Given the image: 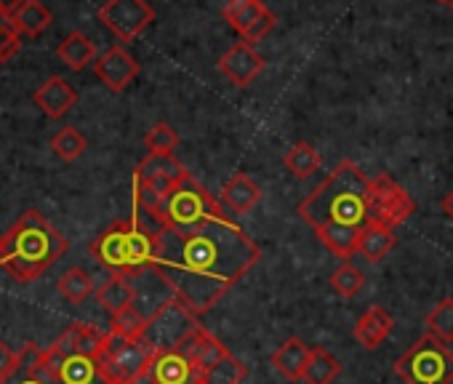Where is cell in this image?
Returning a JSON list of instances; mask_svg holds the SVG:
<instances>
[{
	"mask_svg": "<svg viewBox=\"0 0 453 384\" xmlns=\"http://www.w3.org/2000/svg\"><path fill=\"white\" fill-rule=\"evenodd\" d=\"M262 259V249L233 219H208L195 230L157 233V273L192 312H208Z\"/></svg>",
	"mask_w": 453,
	"mask_h": 384,
	"instance_id": "cell-1",
	"label": "cell"
},
{
	"mask_svg": "<svg viewBox=\"0 0 453 384\" xmlns=\"http://www.w3.org/2000/svg\"><path fill=\"white\" fill-rule=\"evenodd\" d=\"M296 214L315 230L323 225H368V179L357 163L342 160L310 196L296 206Z\"/></svg>",
	"mask_w": 453,
	"mask_h": 384,
	"instance_id": "cell-2",
	"label": "cell"
},
{
	"mask_svg": "<svg viewBox=\"0 0 453 384\" xmlns=\"http://www.w3.org/2000/svg\"><path fill=\"white\" fill-rule=\"evenodd\" d=\"M65 251L67 238L35 209L25 211L6 235H0V267L17 283L38 280L65 257Z\"/></svg>",
	"mask_w": 453,
	"mask_h": 384,
	"instance_id": "cell-3",
	"label": "cell"
},
{
	"mask_svg": "<svg viewBox=\"0 0 453 384\" xmlns=\"http://www.w3.org/2000/svg\"><path fill=\"white\" fill-rule=\"evenodd\" d=\"M157 233L160 230H152V225H144L136 214L134 219L115 222L102 235H96V241L91 243V257L112 275L134 278L155 267Z\"/></svg>",
	"mask_w": 453,
	"mask_h": 384,
	"instance_id": "cell-4",
	"label": "cell"
},
{
	"mask_svg": "<svg viewBox=\"0 0 453 384\" xmlns=\"http://www.w3.org/2000/svg\"><path fill=\"white\" fill-rule=\"evenodd\" d=\"M224 217L221 204L213 201L211 192L192 176L187 173L163 201L157 217H155V227L160 230H173V233H187L200 227L208 219H219Z\"/></svg>",
	"mask_w": 453,
	"mask_h": 384,
	"instance_id": "cell-5",
	"label": "cell"
},
{
	"mask_svg": "<svg viewBox=\"0 0 453 384\" xmlns=\"http://www.w3.org/2000/svg\"><path fill=\"white\" fill-rule=\"evenodd\" d=\"M395 373L405 384H453V352L437 336L424 334L395 360Z\"/></svg>",
	"mask_w": 453,
	"mask_h": 384,
	"instance_id": "cell-6",
	"label": "cell"
},
{
	"mask_svg": "<svg viewBox=\"0 0 453 384\" xmlns=\"http://www.w3.org/2000/svg\"><path fill=\"white\" fill-rule=\"evenodd\" d=\"M155 357V347L147 339L131 342L107 331L104 349L96 357L102 384H139Z\"/></svg>",
	"mask_w": 453,
	"mask_h": 384,
	"instance_id": "cell-7",
	"label": "cell"
},
{
	"mask_svg": "<svg viewBox=\"0 0 453 384\" xmlns=\"http://www.w3.org/2000/svg\"><path fill=\"white\" fill-rule=\"evenodd\" d=\"M411 214H416L413 198L389 173H376L368 179V225L395 230L408 222Z\"/></svg>",
	"mask_w": 453,
	"mask_h": 384,
	"instance_id": "cell-8",
	"label": "cell"
},
{
	"mask_svg": "<svg viewBox=\"0 0 453 384\" xmlns=\"http://www.w3.org/2000/svg\"><path fill=\"white\" fill-rule=\"evenodd\" d=\"M99 22L120 43H131L155 22V12L147 0H107L99 9Z\"/></svg>",
	"mask_w": 453,
	"mask_h": 384,
	"instance_id": "cell-9",
	"label": "cell"
},
{
	"mask_svg": "<svg viewBox=\"0 0 453 384\" xmlns=\"http://www.w3.org/2000/svg\"><path fill=\"white\" fill-rule=\"evenodd\" d=\"M224 19L251 46L267 38L275 27V14L262 0H230L224 6Z\"/></svg>",
	"mask_w": 453,
	"mask_h": 384,
	"instance_id": "cell-10",
	"label": "cell"
},
{
	"mask_svg": "<svg viewBox=\"0 0 453 384\" xmlns=\"http://www.w3.org/2000/svg\"><path fill=\"white\" fill-rule=\"evenodd\" d=\"M195 318H197V315H192V312L176 299V302H171L165 310H160V312L150 320V328H147L144 339L155 347V352H157V349H176V344H179L195 326H200Z\"/></svg>",
	"mask_w": 453,
	"mask_h": 384,
	"instance_id": "cell-11",
	"label": "cell"
},
{
	"mask_svg": "<svg viewBox=\"0 0 453 384\" xmlns=\"http://www.w3.org/2000/svg\"><path fill=\"white\" fill-rule=\"evenodd\" d=\"M265 70V57L246 41L235 43L230 51H224V57L219 59V73L230 81L238 88L251 86Z\"/></svg>",
	"mask_w": 453,
	"mask_h": 384,
	"instance_id": "cell-12",
	"label": "cell"
},
{
	"mask_svg": "<svg viewBox=\"0 0 453 384\" xmlns=\"http://www.w3.org/2000/svg\"><path fill=\"white\" fill-rule=\"evenodd\" d=\"M94 73L110 91L120 94L139 78V62L123 46H112L94 62Z\"/></svg>",
	"mask_w": 453,
	"mask_h": 384,
	"instance_id": "cell-13",
	"label": "cell"
},
{
	"mask_svg": "<svg viewBox=\"0 0 453 384\" xmlns=\"http://www.w3.org/2000/svg\"><path fill=\"white\" fill-rule=\"evenodd\" d=\"M200 371L176 349H157L147 371V384H197Z\"/></svg>",
	"mask_w": 453,
	"mask_h": 384,
	"instance_id": "cell-14",
	"label": "cell"
},
{
	"mask_svg": "<svg viewBox=\"0 0 453 384\" xmlns=\"http://www.w3.org/2000/svg\"><path fill=\"white\" fill-rule=\"evenodd\" d=\"M176 352H181V355L203 373V371H208L219 357H224L230 349H226L211 331H205L203 326H195V328L176 344Z\"/></svg>",
	"mask_w": 453,
	"mask_h": 384,
	"instance_id": "cell-15",
	"label": "cell"
},
{
	"mask_svg": "<svg viewBox=\"0 0 453 384\" xmlns=\"http://www.w3.org/2000/svg\"><path fill=\"white\" fill-rule=\"evenodd\" d=\"M107 334H102L96 326L88 323H73L54 344L51 349L57 355H86V357H99V352L104 349Z\"/></svg>",
	"mask_w": 453,
	"mask_h": 384,
	"instance_id": "cell-16",
	"label": "cell"
},
{
	"mask_svg": "<svg viewBox=\"0 0 453 384\" xmlns=\"http://www.w3.org/2000/svg\"><path fill=\"white\" fill-rule=\"evenodd\" d=\"M262 187L249 173H235L221 187V206L233 214H249L262 201Z\"/></svg>",
	"mask_w": 453,
	"mask_h": 384,
	"instance_id": "cell-17",
	"label": "cell"
},
{
	"mask_svg": "<svg viewBox=\"0 0 453 384\" xmlns=\"http://www.w3.org/2000/svg\"><path fill=\"white\" fill-rule=\"evenodd\" d=\"M392 328H395V318H392L384 307L373 304V307H368V310L357 318L352 334H355V342H357L363 349H379L381 342L392 334Z\"/></svg>",
	"mask_w": 453,
	"mask_h": 384,
	"instance_id": "cell-18",
	"label": "cell"
},
{
	"mask_svg": "<svg viewBox=\"0 0 453 384\" xmlns=\"http://www.w3.org/2000/svg\"><path fill=\"white\" fill-rule=\"evenodd\" d=\"M78 102L75 88L65 78H49L38 91H35V104L54 120L65 118Z\"/></svg>",
	"mask_w": 453,
	"mask_h": 384,
	"instance_id": "cell-19",
	"label": "cell"
},
{
	"mask_svg": "<svg viewBox=\"0 0 453 384\" xmlns=\"http://www.w3.org/2000/svg\"><path fill=\"white\" fill-rule=\"evenodd\" d=\"M189 171L173 157V155H155L150 152L134 171V179H142V181H160V184H168V187H176Z\"/></svg>",
	"mask_w": 453,
	"mask_h": 384,
	"instance_id": "cell-20",
	"label": "cell"
},
{
	"mask_svg": "<svg viewBox=\"0 0 453 384\" xmlns=\"http://www.w3.org/2000/svg\"><path fill=\"white\" fill-rule=\"evenodd\" d=\"M310 349H312V347H307L302 339L291 336V339H286V342L273 352L270 363H273V368H275L280 376H286L288 381H302L304 365H307V360H310Z\"/></svg>",
	"mask_w": 453,
	"mask_h": 384,
	"instance_id": "cell-21",
	"label": "cell"
},
{
	"mask_svg": "<svg viewBox=\"0 0 453 384\" xmlns=\"http://www.w3.org/2000/svg\"><path fill=\"white\" fill-rule=\"evenodd\" d=\"M318 241L342 262H349L357 254V243H360V230L349 227V225H323L315 230Z\"/></svg>",
	"mask_w": 453,
	"mask_h": 384,
	"instance_id": "cell-22",
	"label": "cell"
},
{
	"mask_svg": "<svg viewBox=\"0 0 453 384\" xmlns=\"http://www.w3.org/2000/svg\"><path fill=\"white\" fill-rule=\"evenodd\" d=\"M397 246V235L389 227L381 225H365L360 230V243H357V257H363L371 265H379L392 249Z\"/></svg>",
	"mask_w": 453,
	"mask_h": 384,
	"instance_id": "cell-23",
	"label": "cell"
},
{
	"mask_svg": "<svg viewBox=\"0 0 453 384\" xmlns=\"http://www.w3.org/2000/svg\"><path fill=\"white\" fill-rule=\"evenodd\" d=\"M57 57H59L73 73H81V70H86L88 65L96 62V46H94V41H91L88 35H83V33L75 30V33H70V35L59 43Z\"/></svg>",
	"mask_w": 453,
	"mask_h": 384,
	"instance_id": "cell-24",
	"label": "cell"
},
{
	"mask_svg": "<svg viewBox=\"0 0 453 384\" xmlns=\"http://www.w3.org/2000/svg\"><path fill=\"white\" fill-rule=\"evenodd\" d=\"M96 299H99V304H102L110 315H120V312H126L128 307H134L136 291H134L131 278H126V275H112V278L96 291Z\"/></svg>",
	"mask_w": 453,
	"mask_h": 384,
	"instance_id": "cell-25",
	"label": "cell"
},
{
	"mask_svg": "<svg viewBox=\"0 0 453 384\" xmlns=\"http://www.w3.org/2000/svg\"><path fill=\"white\" fill-rule=\"evenodd\" d=\"M4 384H51V379H49V373L43 368V349L35 347V344H27L19 352L17 371Z\"/></svg>",
	"mask_w": 453,
	"mask_h": 384,
	"instance_id": "cell-26",
	"label": "cell"
},
{
	"mask_svg": "<svg viewBox=\"0 0 453 384\" xmlns=\"http://www.w3.org/2000/svg\"><path fill=\"white\" fill-rule=\"evenodd\" d=\"M339 373H342V363L326 347H312L310 360L302 373V381L304 384H331Z\"/></svg>",
	"mask_w": 453,
	"mask_h": 384,
	"instance_id": "cell-27",
	"label": "cell"
},
{
	"mask_svg": "<svg viewBox=\"0 0 453 384\" xmlns=\"http://www.w3.org/2000/svg\"><path fill=\"white\" fill-rule=\"evenodd\" d=\"M51 12L41 4V0H27V4L14 14V25L19 35L25 38H38L51 27Z\"/></svg>",
	"mask_w": 453,
	"mask_h": 384,
	"instance_id": "cell-28",
	"label": "cell"
},
{
	"mask_svg": "<svg viewBox=\"0 0 453 384\" xmlns=\"http://www.w3.org/2000/svg\"><path fill=\"white\" fill-rule=\"evenodd\" d=\"M246 376H249L246 363L241 357H235L233 352H226L208 371L200 373V381L203 384H243Z\"/></svg>",
	"mask_w": 453,
	"mask_h": 384,
	"instance_id": "cell-29",
	"label": "cell"
},
{
	"mask_svg": "<svg viewBox=\"0 0 453 384\" xmlns=\"http://www.w3.org/2000/svg\"><path fill=\"white\" fill-rule=\"evenodd\" d=\"M320 152L310 144V142H299L294 144L286 157H283V165L291 171L294 179H310L318 168H320Z\"/></svg>",
	"mask_w": 453,
	"mask_h": 384,
	"instance_id": "cell-30",
	"label": "cell"
},
{
	"mask_svg": "<svg viewBox=\"0 0 453 384\" xmlns=\"http://www.w3.org/2000/svg\"><path fill=\"white\" fill-rule=\"evenodd\" d=\"M57 288H59V294H62L67 302L81 304V302H86V299L94 294V280H91V275H88L86 270L70 267V270L59 278Z\"/></svg>",
	"mask_w": 453,
	"mask_h": 384,
	"instance_id": "cell-31",
	"label": "cell"
},
{
	"mask_svg": "<svg viewBox=\"0 0 453 384\" xmlns=\"http://www.w3.org/2000/svg\"><path fill=\"white\" fill-rule=\"evenodd\" d=\"M147 328H150V320H147L136 307H128L126 312L112 315V328H110V331L118 334V336H123V339L139 342V339H144Z\"/></svg>",
	"mask_w": 453,
	"mask_h": 384,
	"instance_id": "cell-32",
	"label": "cell"
},
{
	"mask_svg": "<svg viewBox=\"0 0 453 384\" xmlns=\"http://www.w3.org/2000/svg\"><path fill=\"white\" fill-rule=\"evenodd\" d=\"M424 326L432 336H437L440 342H453V299H442L426 318Z\"/></svg>",
	"mask_w": 453,
	"mask_h": 384,
	"instance_id": "cell-33",
	"label": "cell"
},
{
	"mask_svg": "<svg viewBox=\"0 0 453 384\" xmlns=\"http://www.w3.org/2000/svg\"><path fill=\"white\" fill-rule=\"evenodd\" d=\"M51 147H54V152H57L62 160L73 163V160H78V157L86 152L88 142H86V136H83L75 126H67V128H62V131L51 139Z\"/></svg>",
	"mask_w": 453,
	"mask_h": 384,
	"instance_id": "cell-34",
	"label": "cell"
},
{
	"mask_svg": "<svg viewBox=\"0 0 453 384\" xmlns=\"http://www.w3.org/2000/svg\"><path fill=\"white\" fill-rule=\"evenodd\" d=\"M363 286H365L363 273L355 265H349V262H342V267L331 273V288L339 296H344V299H352Z\"/></svg>",
	"mask_w": 453,
	"mask_h": 384,
	"instance_id": "cell-35",
	"label": "cell"
},
{
	"mask_svg": "<svg viewBox=\"0 0 453 384\" xmlns=\"http://www.w3.org/2000/svg\"><path fill=\"white\" fill-rule=\"evenodd\" d=\"M144 144L150 152L155 155H173V150L179 147V134L168 126V123H155L147 136H144Z\"/></svg>",
	"mask_w": 453,
	"mask_h": 384,
	"instance_id": "cell-36",
	"label": "cell"
},
{
	"mask_svg": "<svg viewBox=\"0 0 453 384\" xmlns=\"http://www.w3.org/2000/svg\"><path fill=\"white\" fill-rule=\"evenodd\" d=\"M19 49H22V35L14 25V17L0 12V62L14 59Z\"/></svg>",
	"mask_w": 453,
	"mask_h": 384,
	"instance_id": "cell-37",
	"label": "cell"
},
{
	"mask_svg": "<svg viewBox=\"0 0 453 384\" xmlns=\"http://www.w3.org/2000/svg\"><path fill=\"white\" fill-rule=\"evenodd\" d=\"M19 365V352H14L6 342H0V384H4Z\"/></svg>",
	"mask_w": 453,
	"mask_h": 384,
	"instance_id": "cell-38",
	"label": "cell"
},
{
	"mask_svg": "<svg viewBox=\"0 0 453 384\" xmlns=\"http://www.w3.org/2000/svg\"><path fill=\"white\" fill-rule=\"evenodd\" d=\"M25 4H27V0H0V12L9 14V17H14Z\"/></svg>",
	"mask_w": 453,
	"mask_h": 384,
	"instance_id": "cell-39",
	"label": "cell"
},
{
	"mask_svg": "<svg viewBox=\"0 0 453 384\" xmlns=\"http://www.w3.org/2000/svg\"><path fill=\"white\" fill-rule=\"evenodd\" d=\"M442 214L453 222V189L448 192V196L442 198Z\"/></svg>",
	"mask_w": 453,
	"mask_h": 384,
	"instance_id": "cell-40",
	"label": "cell"
},
{
	"mask_svg": "<svg viewBox=\"0 0 453 384\" xmlns=\"http://www.w3.org/2000/svg\"><path fill=\"white\" fill-rule=\"evenodd\" d=\"M437 4H445V6H450V0H437Z\"/></svg>",
	"mask_w": 453,
	"mask_h": 384,
	"instance_id": "cell-41",
	"label": "cell"
},
{
	"mask_svg": "<svg viewBox=\"0 0 453 384\" xmlns=\"http://www.w3.org/2000/svg\"><path fill=\"white\" fill-rule=\"evenodd\" d=\"M450 12H453V0H450Z\"/></svg>",
	"mask_w": 453,
	"mask_h": 384,
	"instance_id": "cell-42",
	"label": "cell"
},
{
	"mask_svg": "<svg viewBox=\"0 0 453 384\" xmlns=\"http://www.w3.org/2000/svg\"><path fill=\"white\" fill-rule=\"evenodd\" d=\"M197 384H203V381H197Z\"/></svg>",
	"mask_w": 453,
	"mask_h": 384,
	"instance_id": "cell-43",
	"label": "cell"
}]
</instances>
